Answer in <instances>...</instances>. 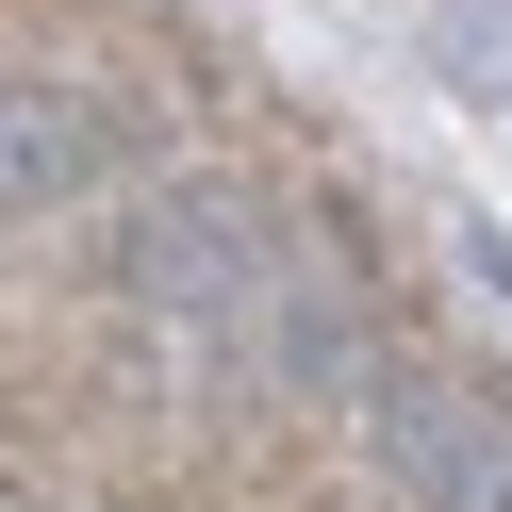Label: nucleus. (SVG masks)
I'll use <instances>...</instances> for the list:
<instances>
[{
    "mask_svg": "<svg viewBox=\"0 0 512 512\" xmlns=\"http://www.w3.org/2000/svg\"><path fill=\"white\" fill-rule=\"evenodd\" d=\"M100 281L149 331V364L215 380V397H364V364H380L364 314H347V281L265 199H232V182H133Z\"/></svg>",
    "mask_w": 512,
    "mask_h": 512,
    "instance_id": "nucleus-1",
    "label": "nucleus"
},
{
    "mask_svg": "<svg viewBox=\"0 0 512 512\" xmlns=\"http://www.w3.org/2000/svg\"><path fill=\"white\" fill-rule=\"evenodd\" d=\"M116 182V116L67 83H0V232H50Z\"/></svg>",
    "mask_w": 512,
    "mask_h": 512,
    "instance_id": "nucleus-3",
    "label": "nucleus"
},
{
    "mask_svg": "<svg viewBox=\"0 0 512 512\" xmlns=\"http://www.w3.org/2000/svg\"><path fill=\"white\" fill-rule=\"evenodd\" d=\"M347 430H364V463H380V496H397V512H512V413L479 397V380L397 364V347H380L364 397H347Z\"/></svg>",
    "mask_w": 512,
    "mask_h": 512,
    "instance_id": "nucleus-2",
    "label": "nucleus"
}]
</instances>
